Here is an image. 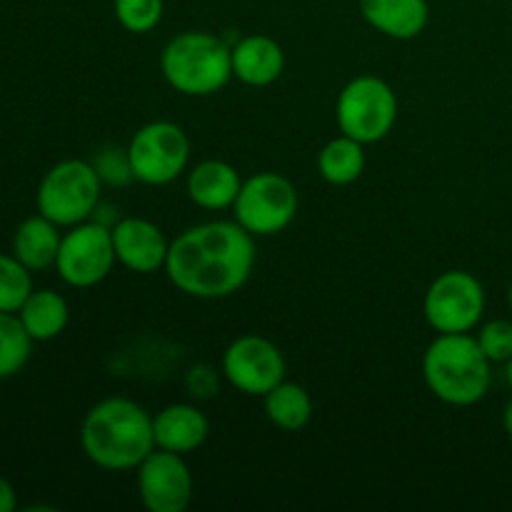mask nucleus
Here are the masks:
<instances>
[{
    "label": "nucleus",
    "instance_id": "nucleus-22",
    "mask_svg": "<svg viewBox=\"0 0 512 512\" xmlns=\"http://www.w3.org/2000/svg\"><path fill=\"white\" fill-rule=\"evenodd\" d=\"M33 343L18 313H0V380L13 378L28 365Z\"/></svg>",
    "mask_w": 512,
    "mask_h": 512
},
{
    "label": "nucleus",
    "instance_id": "nucleus-24",
    "mask_svg": "<svg viewBox=\"0 0 512 512\" xmlns=\"http://www.w3.org/2000/svg\"><path fill=\"white\" fill-rule=\"evenodd\" d=\"M113 10L120 28L143 35L158 28V23L163 20L165 3L163 0H113Z\"/></svg>",
    "mask_w": 512,
    "mask_h": 512
},
{
    "label": "nucleus",
    "instance_id": "nucleus-2",
    "mask_svg": "<svg viewBox=\"0 0 512 512\" xmlns=\"http://www.w3.org/2000/svg\"><path fill=\"white\" fill-rule=\"evenodd\" d=\"M85 458L108 473L138 470L155 450L153 415L130 398H105L88 410L80 428Z\"/></svg>",
    "mask_w": 512,
    "mask_h": 512
},
{
    "label": "nucleus",
    "instance_id": "nucleus-20",
    "mask_svg": "<svg viewBox=\"0 0 512 512\" xmlns=\"http://www.w3.org/2000/svg\"><path fill=\"white\" fill-rule=\"evenodd\" d=\"M265 415L275 428L298 433L313 420V398L303 385L283 380L265 395Z\"/></svg>",
    "mask_w": 512,
    "mask_h": 512
},
{
    "label": "nucleus",
    "instance_id": "nucleus-3",
    "mask_svg": "<svg viewBox=\"0 0 512 512\" xmlns=\"http://www.w3.org/2000/svg\"><path fill=\"white\" fill-rule=\"evenodd\" d=\"M490 360L470 333H438L423 355V378L430 393L453 408H470L488 395Z\"/></svg>",
    "mask_w": 512,
    "mask_h": 512
},
{
    "label": "nucleus",
    "instance_id": "nucleus-6",
    "mask_svg": "<svg viewBox=\"0 0 512 512\" xmlns=\"http://www.w3.org/2000/svg\"><path fill=\"white\" fill-rule=\"evenodd\" d=\"M335 120L358 143H380L398 123V95L378 75H358L340 90Z\"/></svg>",
    "mask_w": 512,
    "mask_h": 512
},
{
    "label": "nucleus",
    "instance_id": "nucleus-29",
    "mask_svg": "<svg viewBox=\"0 0 512 512\" xmlns=\"http://www.w3.org/2000/svg\"><path fill=\"white\" fill-rule=\"evenodd\" d=\"M503 428H505V435H508L510 443H512V400L505 405V410H503Z\"/></svg>",
    "mask_w": 512,
    "mask_h": 512
},
{
    "label": "nucleus",
    "instance_id": "nucleus-30",
    "mask_svg": "<svg viewBox=\"0 0 512 512\" xmlns=\"http://www.w3.org/2000/svg\"><path fill=\"white\" fill-rule=\"evenodd\" d=\"M505 365H508V373H505V375H508V383H510V388H512V358Z\"/></svg>",
    "mask_w": 512,
    "mask_h": 512
},
{
    "label": "nucleus",
    "instance_id": "nucleus-4",
    "mask_svg": "<svg viewBox=\"0 0 512 512\" xmlns=\"http://www.w3.org/2000/svg\"><path fill=\"white\" fill-rule=\"evenodd\" d=\"M165 83L188 98H208L233 78V48L205 30H185L160 53Z\"/></svg>",
    "mask_w": 512,
    "mask_h": 512
},
{
    "label": "nucleus",
    "instance_id": "nucleus-17",
    "mask_svg": "<svg viewBox=\"0 0 512 512\" xmlns=\"http://www.w3.org/2000/svg\"><path fill=\"white\" fill-rule=\"evenodd\" d=\"M240 178L238 170L233 168L225 160H203V163L195 165L188 173V198L193 200L198 208L203 210H225L233 208L235 198L240 193Z\"/></svg>",
    "mask_w": 512,
    "mask_h": 512
},
{
    "label": "nucleus",
    "instance_id": "nucleus-18",
    "mask_svg": "<svg viewBox=\"0 0 512 512\" xmlns=\"http://www.w3.org/2000/svg\"><path fill=\"white\" fill-rule=\"evenodd\" d=\"M60 225L48 220L45 215H33V218L23 220L13 235V255L25 265L28 270H45L55 265L60 250Z\"/></svg>",
    "mask_w": 512,
    "mask_h": 512
},
{
    "label": "nucleus",
    "instance_id": "nucleus-1",
    "mask_svg": "<svg viewBox=\"0 0 512 512\" xmlns=\"http://www.w3.org/2000/svg\"><path fill=\"white\" fill-rule=\"evenodd\" d=\"M255 258V235L238 220H210L183 230L170 243L165 275L190 298L220 300L248 283Z\"/></svg>",
    "mask_w": 512,
    "mask_h": 512
},
{
    "label": "nucleus",
    "instance_id": "nucleus-7",
    "mask_svg": "<svg viewBox=\"0 0 512 512\" xmlns=\"http://www.w3.org/2000/svg\"><path fill=\"white\" fill-rule=\"evenodd\" d=\"M298 190L285 175L265 170L243 180L233 203V215L250 235L270 238L283 233L298 215Z\"/></svg>",
    "mask_w": 512,
    "mask_h": 512
},
{
    "label": "nucleus",
    "instance_id": "nucleus-28",
    "mask_svg": "<svg viewBox=\"0 0 512 512\" xmlns=\"http://www.w3.org/2000/svg\"><path fill=\"white\" fill-rule=\"evenodd\" d=\"M15 508H18V493L13 483L0 475V512H15Z\"/></svg>",
    "mask_w": 512,
    "mask_h": 512
},
{
    "label": "nucleus",
    "instance_id": "nucleus-10",
    "mask_svg": "<svg viewBox=\"0 0 512 512\" xmlns=\"http://www.w3.org/2000/svg\"><path fill=\"white\" fill-rule=\"evenodd\" d=\"M115 263L118 258L108 225L85 220L63 235L55 270L70 288H93L113 273Z\"/></svg>",
    "mask_w": 512,
    "mask_h": 512
},
{
    "label": "nucleus",
    "instance_id": "nucleus-31",
    "mask_svg": "<svg viewBox=\"0 0 512 512\" xmlns=\"http://www.w3.org/2000/svg\"><path fill=\"white\" fill-rule=\"evenodd\" d=\"M508 303H510V308H512V283H510V290H508Z\"/></svg>",
    "mask_w": 512,
    "mask_h": 512
},
{
    "label": "nucleus",
    "instance_id": "nucleus-15",
    "mask_svg": "<svg viewBox=\"0 0 512 512\" xmlns=\"http://www.w3.org/2000/svg\"><path fill=\"white\" fill-rule=\"evenodd\" d=\"M285 70V53L270 35H245L233 45V78L250 88L273 85Z\"/></svg>",
    "mask_w": 512,
    "mask_h": 512
},
{
    "label": "nucleus",
    "instance_id": "nucleus-11",
    "mask_svg": "<svg viewBox=\"0 0 512 512\" xmlns=\"http://www.w3.org/2000/svg\"><path fill=\"white\" fill-rule=\"evenodd\" d=\"M220 370L238 393L265 398L285 380V358L273 340L240 335L225 348Z\"/></svg>",
    "mask_w": 512,
    "mask_h": 512
},
{
    "label": "nucleus",
    "instance_id": "nucleus-5",
    "mask_svg": "<svg viewBox=\"0 0 512 512\" xmlns=\"http://www.w3.org/2000/svg\"><path fill=\"white\" fill-rule=\"evenodd\" d=\"M98 170L88 160H63L43 175L35 193L38 213L53 220L60 228H73L85 223L100 205Z\"/></svg>",
    "mask_w": 512,
    "mask_h": 512
},
{
    "label": "nucleus",
    "instance_id": "nucleus-26",
    "mask_svg": "<svg viewBox=\"0 0 512 512\" xmlns=\"http://www.w3.org/2000/svg\"><path fill=\"white\" fill-rule=\"evenodd\" d=\"M95 170H98L100 180L110 185H128L133 178V168H130L128 150L120 148H105L95 155L93 160Z\"/></svg>",
    "mask_w": 512,
    "mask_h": 512
},
{
    "label": "nucleus",
    "instance_id": "nucleus-25",
    "mask_svg": "<svg viewBox=\"0 0 512 512\" xmlns=\"http://www.w3.org/2000/svg\"><path fill=\"white\" fill-rule=\"evenodd\" d=\"M478 345L490 363H508L512 358V320L495 318L478 333Z\"/></svg>",
    "mask_w": 512,
    "mask_h": 512
},
{
    "label": "nucleus",
    "instance_id": "nucleus-21",
    "mask_svg": "<svg viewBox=\"0 0 512 512\" xmlns=\"http://www.w3.org/2000/svg\"><path fill=\"white\" fill-rule=\"evenodd\" d=\"M365 145L350 135H338L318 155V173L325 183L343 185L355 183L365 170Z\"/></svg>",
    "mask_w": 512,
    "mask_h": 512
},
{
    "label": "nucleus",
    "instance_id": "nucleus-19",
    "mask_svg": "<svg viewBox=\"0 0 512 512\" xmlns=\"http://www.w3.org/2000/svg\"><path fill=\"white\" fill-rule=\"evenodd\" d=\"M18 318L35 343H45V340H53L63 333L65 325H68L70 310L63 295L43 288L33 290L28 295L23 308L18 310Z\"/></svg>",
    "mask_w": 512,
    "mask_h": 512
},
{
    "label": "nucleus",
    "instance_id": "nucleus-9",
    "mask_svg": "<svg viewBox=\"0 0 512 512\" xmlns=\"http://www.w3.org/2000/svg\"><path fill=\"white\" fill-rule=\"evenodd\" d=\"M423 313L435 333H470L485 315V288L468 270H445L425 290Z\"/></svg>",
    "mask_w": 512,
    "mask_h": 512
},
{
    "label": "nucleus",
    "instance_id": "nucleus-16",
    "mask_svg": "<svg viewBox=\"0 0 512 512\" xmlns=\"http://www.w3.org/2000/svg\"><path fill=\"white\" fill-rule=\"evenodd\" d=\"M370 28L393 40H413L430 20L428 0H358Z\"/></svg>",
    "mask_w": 512,
    "mask_h": 512
},
{
    "label": "nucleus",
    "instance_id": "nucleus-13",
    "mask_svg": "<svg viewBox=\"0 0 512 512\" xmlns=\"http://www.w3.org/2000/svg\"><path fill=\"white\" fill-rule=\"evenodd\" d=\"M115 245V258L125 270L150 275L165 270L170 243L163 230L145 218H123L110 225Z\"/></svg>",
    "mask_w": 512,
    "mask_h": 512
},
{
    "label": "nucleus",
    "instance_id": "nucleus-14",
    "mask_svg": "<svg viewBox=\"0 0 512 512\" xmlns=\"http://www.w3.org/2000/svg\"><path fill=\"white\" fill-rule=\"evenodd\" d=\"M155 448L170 453H195L208 440L210 423L200 408L190 403H173L153 415Z\"/></svg>",
    "mask_w": 512,
    "mask_h": 512
},
{
    "label": "nucleus",
    "instance_id": "nucleus-23",
    "mask_svg": "<svg viewBox=\"0 0 512 512\" xmlns=\"http://www.w3.org/2000/svg\"><path fill=\"white\" fill-rule=\"evenodd\" d=\"M33 270L25 268L15 255H0V313H18L33 293Z\"/></svg>",
    "mask_w": 512,
    "mask_h": 512
},
{
    "label": "nucleus",
    "instance_id": "nucleus-8",
    "mask_svg": "<svg viewBox=\"0 0 512 512\" xmlns=\"http://www.w3.org/2000/svg\"><path fill=\"white\" fill-rule=\"evenodd\" d=\"M133 178L143 185H168L185 173L190 160V140L180 125L155 120L133 133L128 143Z\"/></svg>",
    "mask_w": 512,
    "mask_h": 512
},
{
    "label": "nucleus",
    "instance_id": "nucleus-12",
    "mask_svg": "<svg viewBox=\"0 0 512 512\" xmlns=\"http://www.w3.org/2000/svg\"><path fill=\"white\" fill-rule=\"evenodd\" d=\"M140 503L150 512H183L193 500V473L183 455L155 448L138 465Z\"/></svg>",
    "mask_w": 512,
    "mask_h": 512
},
{
    "label": "nucleus",
    "instance_id": "nucleus-27",
    "mask_svg": "<svg viewBox=\"0 0 512 512\" xmlns=\"http://www.w3.org/2000/svg\"><path fill=\"white\" fill-rule=\"evenodd\" d=\"M185 388H188V393L198 400L213 398L220 388L218 370L210 368V365L205 363L193 365V368L188 370V375H185Z\"/></svg>",
    "mask_w": 512,
    "mask_h": 512
}]
</instances>
